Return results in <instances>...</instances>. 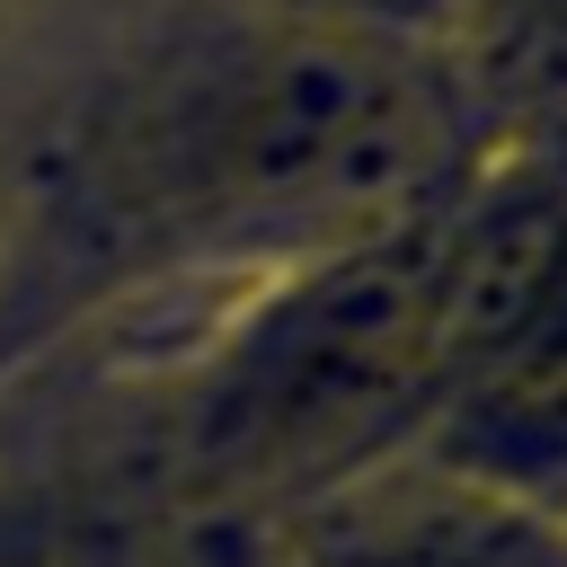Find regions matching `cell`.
Returning <instances> with one entry per match:
<instances>
[{"instance_id":"6da1fadb","label":"cell","mask_w":567,"mask_h":567,"mask_svg":"<svg viewBox=\"0 0 567 567\" xmlns=\"http://www.w3.org/2000/svg\"><path fill=\"white\" fill-rule=\"evenodd\" d=\"M443 266H452V221L372 230L328 266H310L284 301H266L213 372V416H204L213 452L230 461L319 452L372 425L425 372H443Z\"/></svg>"},{"instance_id":"3957f363","label":"cell","mask_w":567,"mask_h":567,"mask_svg":"<svg viewBox=\"0 0 567 567\" xmlns=\"http://www.w3.org/2000/svg\"><path fill=\"white\" fill-rule=\"evenodd\" d=\"M292 567H567V523L549 505L434 470L319 505L292 532Z\"/></svg>"},{"instance_id":"5b68a950","label":"cell","mask_w":567,"mask_h":567,"mask_svg":"<svg viewBox=\"0 0 567 567\" xmlns=\"http://www.w3.org/2000/svg\"><path fill=\"white\" fill-rule=\"evenodd\" d=\"M292 27H328V35H363V44H416L470 18V0H284Z\"/></svg>"},{"instance_id":"277c9868","label":"cell","mask_w":567,"mask_h":567,"mask_svg":"<svg viewBox=\"0 0 567 567\" xmlns=\"http://www.w3.org/2000/svg\"><path fill=\"white\" fill-rule=\"evenodd\" d=\"M434 470L523 496V505H558L567 496V346L478 372L461 390V408L443 416Z\"/></svg>"},{"instance_id":"7a4b0ae2","label":"cell","mask_w":567,"mask_h":567,"mask_svg":"<svg viewBox=\"0 0 567 567\" xmlns=\"http://www.w3.org/2000/svg\"><path fill=\"white\" fill-rule=\"evenodd\" d=\"M425 97L390 44L284 27L213 106L204 186L266 221L381 213L425 168Z\"/></svg>"}]
</instances>
